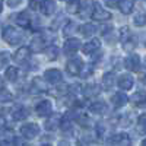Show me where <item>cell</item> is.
<instances>
[{"label": "cell", "instance_id": "25", "mask_svg": "<svg viewBox=\"0 0 146 146\" xmlns=\"http://www.w3.org/2000/svg\"><path fill=\"white\" fill-rule=\"evenodd\" d=\"M47 56H48V58H50V60L57 58V57H58V48H57L56 45L48 47V48H47Z\"/></svg>", "mask_w": 146, "mask_h": 146}, {"label": "cell", "instance_id": "16", "mask_svg": "<svg viewBox=\"0 0 146 146\" xmlns=\"http://www.w3.org/2000/svg\"><path fill=\"white\" fill-rule=\"evenodd\" d=\"M16 23L22 28H28L31 25V18H29V13L28 12H21L16 18Z\"/></svg>", "mask_w": 146, "mask_h": 146}, {"label": "cell", "instance_id": "32", "mask_svg": "<svg viewBox=\"0 0 146 146\" xmlns=\"http://www.w3.org/2000/svg\"><path fill=\"white\" fill-rule=\"evenodd\" d=\"M137 124H139V127H140V131L143 133V131H145V114H142V115L139 117Z\"/></svg>", "mask_w": 146, "mask_h": 146}, {"label": "cell", "instance_id": "28", "mask_svg": "<svg viewBox=\"0 0 146 146\" xmlns=\"http://www.w3.org/2000/svg\"><path fill=\"white\" fill-rule=\"evenodd\" d=\"M133 101H135L136 104H139V105H143V102H145V94L143 92L135 94V95H133Z\"/></svg>", "mask_w": 146, "mask_h": 146}, {"label": "cell", "instance_id": "34", "mask_svg": "<svg viewBox=\"0 0 146 146\" xmlns=\"http://www.w3.org/2000/svg\"><path fill=\"white\" fill-rule=\"evenodd\" d=\"M21 2H22V0H7V5H9V6H12V7H13V6L19 5Z\"/></svg>", "mask_w": 146, "mask_h": 146}, {"label": "cell", "instance_id": "37", "mask_svg": "<svg viewBox=\"0 0 146 146\" xmlns=\"http://www.w3.org/2000/svg\"><path fill=\"white\" fill-rule=\"evenodd\" d=\"M0 12H2V3H0Z\"/></svg>", "mask_w": 146, "mask_h": 146}, {"label": "cell", "instance_id": "18", "mask_svg": "<svg viewBox=\"0 0 146 146\" xmlns=\"http://www.w3.org/2000/svg\"><path fill=\"white\" fill-rule=\"evenodd\" d=\"M107 110V104L104 101H95L89 105V111L94 114H102Z\"/></svg>", "mask_w": 146, "mask_h": 146}, {"label": "cell", "instance_id": "4", "mask_svg": "<svg viewBox=\"0 0 146 146\" xmlns=\"http://www.w3.org/2000/svg\"><path fill=\"white\" fill-rule=\"evenodd\" d=\"M35 111H36V114H38L40 117H48V115H51V113H53V105H51L50 101L44 100V101L36 104Z\"/></svg>", "mask_w": 146, "mask_h": 146}, {"label": "cell", "instance_id": "9", "mask_svg": "<svg viewBox=\"0 0 146 146\" xmlns=\"http://www.w3.org/2000/svg\"><path fill=\"white\" fill-rule=\"evenodd\" d=\"M44 45H45L44 36H42V35H36V36H34L32 41H31L29 51H32V53H40V51H42Z\"/></svg>", "mask_w": 146, "mask_h": 146}, {"label": "cell", "instance_id": "33", "mask_svg": "<svg viewBox=\"0 0 146 146\" xmlns=\"http://www.w3.org/2000/svg\"><path fill=\"white\" fill-rule=\"evenodd\" d=\"M104 2L108 7H113V9L118 6V0H104Z\"/></svg>", "mask_w": 146, "mask_h": 146}, {"label": "cell", "instance_id": "23", "mask_svg": "<svg viewBox=\"0 0 146 146\" xmlns=\"http://www.w3.org/2000/svg\"><path fill=\"white\" fill-rule=\"evenodd\" d=\"M9 56L10 54L7 51H0V70L7 67V63H9V60H10Z\"/></svg>", "mask_w": 146, "mask_h": 146}, {"label": "cell", "instance_id": "7", "mask_svg": "<svg viewBox=\"0 0 146 146\" xmlns=\"http://www.w3.org/2000/svg\"><path fill=\"white\" fill-rule=\"evenodd\" d=\"M44 79L50 83H58L62 80V72L57 69H48L44 73Z\"/></svg>", "mask_w": 146, "mask_h": 146}, {"label": "cell", "instance_id": "1", "mask_svg": "<svg viewBox=\"0 0 146 146\" xmlns=\"http://www.w3.org/2000/svg\"><path fill=\"white\" fill-rule=\"evenodd\" d=\"M3 40L10 45H19L23 41V35L13 27H5L3 28Z\"/></svg>", "mask_w": 146, "mask_h": 146}, {"label": "cell", "instance_id": "5", "mask_svg": "<svg viewBox=\"0 0 146 146\" xmlns=\"http://www.w3.org/2000/svg\"><path fill=\"white\" fill-rule=\"evenodd\" d=\"M82 66H83L82 58H78V57H76V58L69 60L67 64H66V69H67V72L70 73L72 76H76V75H79V73H80Z\"/></svg>", "mask_w": 146, "mask_h": 146}, {"label": "cell", "instance_id": "11", "mask_svg": "<svg viewBox=\"0 0 146 146\" xmlns=\"http://www.w3.org/2000/svg\"><path fill=\"white\" fill-rule=\"evenodd\" d=\"M40 10L42 12L44 15H47V16L53 15L56 12V2H54V0H44L41 7H40Z\"/></svg>", "mask_w": 146, "mask_h": 146}, {"label": "cell", "instance_id": "2", "mask_svg": "<svg viewBox=\"0 0 146 146\" xmlns=\"http://www.w3.org/2000/svg\"><path fill=\"white\" fill-rule=\"evenodd\" d=\"M38 133H40V127L35 123H28L21 127V135L25 139H34L38 136Z\"/></svg>", "mask_w": 146, "mask_h": 146}, {"label": "cell", "instance_id": "19", "mask_svg": "<svg viewBox=\"0 0 146 146\" xmlns=\"http://www.w3.org/2000/svg\"><path fill=\"white\" fill-rule=\"evenodd\" d=\"M12 117H13V120L19 121V120H25L28 117V110L25 107H18L13 110V113H12Z\"/></svg>", "mask_w": 146, "mask_h": 146}, {"label": "cell", "instance_id": "12", "mask_svg": "<svg viewBox=\"0 0 146 146\" xmlns=\"http://www.w3.org/2000/svg\"><path fill=\"white\" fill-rule=\"evenodd\" d=\"M129 98H127V95L124 92H115L113 95V104L115 108H120V107H124L127 104Z\"/></svg>", "mask_w": 146, "mask_h": 146}, {"label": "cell", "instance_id": "30", "mask_svg": "<svg viewBox=\"0 0 146 146\" xmlns=\"http://www.w3.org/2000/svg\"><path fill=\"white\" fill-rule=\"evenodd\" d=\"M117 145H118V146H131L130 139H129L127 135H121V139H120V142H118Z\"/></svg>", "mask_w": 146, "mask_h": 146}, {"label": "cell", "instance_id": "6", "mask_svg": "<svg viewBox=\"0 0 146 146\" xmlns=\"http://www.w3.org/2000/svg\"><path fill=\"white\" fill-rule=\"evenodd\" d=\"M124 66L127 70H131V72H137L140 69V57L137 54H131L129 57H126L124 60Z\"/></svg>", "mask_w": 146, "mask_h": 146}, {"label": "cell", "instance_id": "31", "mask_svg": "<svg viewBox=\"0 0 146 146\" xmlns=\"http://www.w3.org/2000/svg\"><path fill=\"white\" fill-rule=\"evenodd\" d=\"M10 98H12V95H10L7 91L0 89V101H7V100H10Z\"/></svg>", "mask_w": 146, "mask_h": 146}, {"label": "cell", "instance_id": "26", "mask_svg": "<svg viewBox=\"0 0 146 146\" xmlns=\"http://www.w3.org/2000/svg\"><path fill=\"white\" fill-rule=\"evenodd\" d=\"M85 89H86V91H85V95H86V96H94V95H98V94H100V88L95 86V85L86 86Z\"/></svg>", "mask_w": 146, "mask_h": 146}, {"label": "cell", "instance_id": "8", "mask_svg": "<svg viewBox=\"0 0 146 146\" xmlns=\"http://www.w3.org/2000/svg\"><path fill=\"white\" fill-rule=\"evenodd\" d=\"M79 47H80V41L78 38H70V40H66L63 50L66 54H75L79 50Z\"/></svg>", "mask_w": 146, "mask_h": 146}, {"label": "cell", "instance_id": "22", "mask_svg": "<svg viewBox=\"0 0 146 146\" xmlns=\"http://www.w3.org/2000/svg\"><path fill=\"white\" fill-rule=\"evenodd\" d=\"M79 31H80V34H82V35H85V36H89V35L95 34L96 28L92 25V23H83L82 27H79Z\"/></svg>", "mask_w": 146, "mask_h": 146}, {"label": "cell", "instance_id": "17", "mask_svg": "<svg viewBox=\"0 0 146 146\" xmlns=\"http://www.w3.org/2000/svg\"><path fill=\"white\" fill-rule=\"evenodd\" d=\"M50 118H48L47 121H45V129L47 130H56L58 126H60V115L58 114H54V115H48Z\"/></svg>", "mask_w": 146, "mask_h": 146}, {"label": "cell", "instance_id": "29", "mask_svg": "<svg viewBox=\"0 0 146 146\" xmlns=\"http://www.w3.org/2000/svg\"><path fill=\"white\" fill-rule=\"evenodd\" d=\"M42 2H44V0H29V7L32 10H38L41 7Z\"/></svg>", "mask_w": 146, "mask_h": 146}, {"label": "cell", "instance_id": "13", "mask_svg": "<svg viewBox=\"0 0 146 146\" xmlns=\"http://www.w3.org/2000/svg\"><path fill=\"white\" fill-rule=\"evenodd\" d=\"M15 62L18 63H25L27 60L29 58V48L28 47H21L19 50L15 53Z\"/></svg>", "mask_w": 146, "mask_h": 146}, {"label": "cell", "instance_id": "21", "mask_svg": "<svg viewBox=\"0 0 146 146\" xmlns=\"http://www.w3.org/2000/svg\"><path fill=\"white\" fill-rule=\"evenodd\" d=\"M5 76L9 82H15L18 79V69L13 67V66H9L6 69V72H5Z\"/></svg>", "mask_w": 146, "mask_h": 146}, {"label": "cell", "instance_id": "27", "mask_svg": "<svg viewBox=\"0 0 146 146\" xmlns=\"http://www.w3.org/2000/svg\"><path fill=\"white\" fill-rule=\"evenodd\" d=\"M133 22H135L136 27H143L145 25V15L143 13H137L135 16V19H133Z\"/></svg>", "mask_w": 146, "mask_h": 146}, {"label": "cell", "instance_id": "20", "mask_svg": "<svg viewBox=\"0 0 146 146\" xmlns=\"http://www.w3.org/2000/svg\"><path fill=\"white\" fill-rule=\"evenodd\" d=\"M114 79H115V76H114V73H105V75L102 76V86L108 91V89H113V86H114Z\"/></svg>", "mask_w": 146, "mask_h": 146}, {"label": "cell", "instance_id": "35", "mask_svg": "<svg viewBox=\"0 0 146 146\" xmlns=\"http://www.w3.org/2000/svg\"><path fill=\"white\" fill-rule=\"evenodd\" d=\"M0 146H10L7 142H0Z\"/></svg>", "mask_w": 146, "mask_h": 146}, {"label": "cell", "instance_id": "15", "mask_svg": "<svg viewBox=\"0 0 146 146\" xmlns=\"http://www.w3.org/2000/svg\"><path fill=\"white\" fill-rule=\"evenodd\" d=\"M120 10L123 12L124 15H129L133 12V7H135V0H120L118 2Z\"/></svg>", "mask_w": 146, "mask_h": 146}, {"label": "cell", "instance_id": "3", "mask_svg": "<svg viewBox=\"0 0 146 146\" xmlns=\"http://www.w3.org/2000/svg\"><path fill=\"white\" fill-rule=\"evenodd\" d=\"M92 6H94V10L91 13V18L94 21H108V19H111V13L107 12L105 9H102L100 3H94Z\"/></svg>", "mask_w": 146, "mask_h": 146}, {"label": "cell", "instance_id": "24", "mask_svg": "<svg viewBox=\"0 0 146 146\" xmlns=\"http://www.w3.org/2000/svg\"><path fill=\"white\" fill-rule=\"evenodd\" d=\"M120 32H121V36H120V41L123 42V45L124 44H129L130 41H129V36H130V31H129V28L127 27H123L120 29Z\"/></svg>", "mask_w": 146, "mask_h": 146}, {"label": "cell", "instance_id": "36", "mask_svg": "<svg viewBox=\"0 0 146 146\" xmlns=\"http://www.w3.org/2000/svg\"><path fill=\"white\" fill-rule=\"evenodd\" d=\"M41 146H51V145H47V143H45V145H41Z\"/></svg>", "mask_w": 146, "mask_h": 146}, {"label": "cell", "instance_id": "14", "mask_svg": "<svg viewBox=\"0 0 146 146\" xmlns=\"http://www.w3.org/2000/svg\"><path fill=\"white\" fill-rule=\"evenodd\" d=\"M100 45H101V44H100V40L94 38V40H91L89 42L83 44V47H82V51H83L85 54H92L95 50H98Z\"/></svg>", "mask_w": 146, "mask_h": 146}, {"label": "cell", "instance_id": "10", "mask_svg": "<svg viewBox=\"0 0 146 146\" xmlns=\"http://www.w3.org/2000/svg\"><path fill=\"white\" fill-rule=\"evenodd\" d=\"M133 83H135V79H133L130 75H121L118 78V86H120V89H123V91L131 89Z\"/></svg>", "mask_w": 146, "mask_h": 146}]
</instances>
